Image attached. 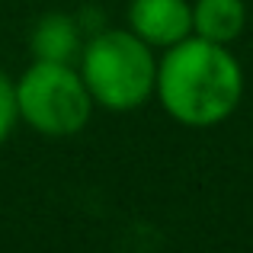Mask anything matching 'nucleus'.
Segmentation results:
<instances>
[{
    "mask_svg": "<svg viewBox=\"0 0 253 253\" xmlns=\"http://www.w3.org/2000/svg\"><path fill=\"white\" fill-rule=\"evenodd\" d=\"M154 99L183 128H218L244 99V68L228 45L186 36L157 58Z\"/></svg>",
    "mask_w": 253,
    "mask_h": 253,
    "instance_id": "1",
    "label": "nucleus"
},
{
    "mask_svg": "<svg viewBox=\"0 0 253 253\" xmlns=\"http://www.w3.org/2000/svg\"><path fill=\"white\" fill-rule=\"evenodd\" d=\"M77 71L96 106L109 112H131L154 96L157 55L128 26L99 29L84 39Z\"/></svg>",
    "mask_w": 253,
    "mask_h": 253,
    "instance_id": "2",
    "label": "nucleus"
},
{
    "mask_svg": "<svg viewBox=\"0 0 253 253\" xmlns=\"http://www.w3.org/2000/svg\"><path fill=\"white\" fill-rule=\"evenodd\" d=\"M13 86L19 122L45 138H71L84 131L96 106L77 64L32 61Z\"/></svg>",
    "mask_w": 253,
    "mask_h": 253,
    "instance_id": "3",
    "label": "nucleus"
},
{
    "mask_svg": "<svg viewBox=\"0 0 253 253\" xmlns=\"http://www.w3.org/2000/svg\"><path fill=\"white\" fill-rule=\"evenodd\" d=\"M128 29L154 51H164L192 36V0H131Z\"/></svg>",
    "mask_w": 253,
    "mask_h": 253,
    "instance_id": "4",
    "label": "nucleus"
},
{
    "mask_svg": "<svg viewBox=\"0 0 253 253\" xmlns=\"http://www.w3.org/2000/svg\"><path fill=\"white\" fill-rule=\"evenodd\" d=\"M84 48V32L71 13L51 10L32 23L29 29V51L32 61H58V64H74Z\"/></svg>",
    "mask_w": 253,
    "mask_h": 253,
    "instance_id": "5",
    "label": "nucleus"
},
{
    "mask_svg": "<svg viewBox=\"0 0 253 253\" xmlns=\"http://www.w3.org/2000/svg\"><path fill=\"white\" fill-rule=\"evenodd\" d=\"M247 29L244 0H192V36L231 45Z\"/></svg>",
    "mask_w": 253,
    "mask_h": 253,
    "instance_id": "6",
    "label": "nucleus"
},
{
    "mask_svg": "<svg viewBox=\"0 0 253 253\" xmlns=\"http://www.w3.org/2000/svg\"><path fill=\"white\" fill-rule=\"evenodd\" d=\"M19 122V109H16V86L13 81L0 71V144L6 141V138L13 135V128H16Z\"/></svg>",
    "mask_w": 253,
    "mask_h": 253,
    "instance_id": "7",
    "label": "nucleus"
}]
</instances>
